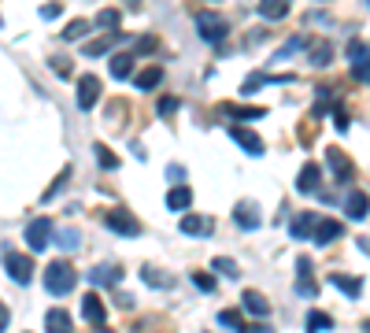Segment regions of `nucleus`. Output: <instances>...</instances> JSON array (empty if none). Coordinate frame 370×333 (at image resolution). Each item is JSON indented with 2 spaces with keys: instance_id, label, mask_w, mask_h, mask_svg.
Here are the masks:
<instances>
[{
  "instance_id": "nucleus-17",
  "label": "nucleus",
  "mask_w": 370,
  "mask_h": 333,
  "mask_svg": "<svg viewBox=\"0 0 370 333\" xmlns=\"http://www.w3.org/2000/svg\"><path fill=\"white\" fill-rule=\"evenodd\" d=\"M367 211H370L367 192L363 189H348V197H344V215L348 219H367Z\"/></svg>"
},
{
  "instance_id": "nucleus-51",
  "label": "nucleus",
  "mask_w": 370,
  "mask_h": 333,
  "mask_svg": "<svg viewBox=\"0 0 370 333\" xmlns=\"http://www.w3.org/2000/svg\"><path fill=\"white\" fill-rule=\"evenodd\" d=\"M100 333H112V330H104V326H100Z\"/></svg>"
},
{
  "instance_id": "nucleus-35",
  "label": "nucleus",
  "mask_w": 370,
  "mask_h": 333,
  "mask_svg": "<svg viewBox=\"0 0 370 333\" xmlns=\"http://www.w3.org/2000/svg\"><path fill=\"white\" fill-rule=\"evenodd\" d=\"M93 156H96V163H100L104 170H115L118 167V156L112 152V148H104V145H93Z\"/></svg>"
},
{
  "instance_id": "nucleus-3",
  "label": "nucleus",
  "mask_w": 370,
  "mask_h": 333,
  "mask_svg": "<svg viewBox=\"0 0 370 333\" xmlns=\"http://www.w3.org/2000/svg\"><path fill=\"white\" fill-rule=\"evenodd\" d=\"M197 34H200V41H208V45H219V41L226 37L222 15H215V12H197Z\"/></svg>"
},
{
  "instance_id": "nucleus-16",
  "label": "nucleus",
  "mask_w": 370,
  "mask_h": 333,
  "mask_svg": "<svg viewBox=\"0 0 370 333\" xmlns=\"http://www.w3.org/2000/svg\"><path fill=\"white\" fill-rule=\"evenodd\" d=\"M178 226H182V233H189V237H208V233L215 230V222L208 219V215H185Z\"/></svg>"
},
{
  "instance_id": "nucleus-32",
  "label": "nucleus",
  "mask_w": 370,
  "mask_h": 333,
  "mask_svg": "<svg viewBox=\"0 0 370 333\" xmlns=\"http://www.w3.org/2000/svg\"><path fill=\"white\" fill-rule=\"evenodd\" d=\"M163 82V67H145V71H141L137 74V89H156V85Z\"/></svg>"
},
{
  "instance_id": "nucleus-47",
  "label": "nucleus",
  "mask_w": 370,
  "mask_h": 333,
  "mask_svg": "<svg viewBox=\"0 0 370 333\" xmlns=\"http://www.w3.org/2000/svg\"><path fill=\"white\" fill-rule=\"evenodd\" d=\"M333 123H337V130H348V115L341 111V107H337V111H333Z\"/></svg>"
},
{
  "instance_id": "nucleus-7",
  "label": "nucleus",
  "mask_w": 370,
  "mask_h": 333,
  "mask_svg": "<svg viewBox=\"0 0 370 333\" xmlns=\"http://www.w3.org/2000/svg\"><path fill=\"white\" fill-rule=\"evenodd\" d=\"M319 219H322V215H315V211H300L297 219L289 222V233H292L297 241H308V237H315V226H319Z\"/></svg>"
},
{
  "instance_id": "nucleus-8",
  "label": "nucleus",
  "mask_w": 370,
  "mask_h": 333,
  "mask_svg": "<svg viewBox=\"0 0 370 333\" xmlns=\"http://www.w3.org/2000/svg\"><path fill=\"white\" fill-rule=\"evenodd\" d=\"M297 293L303 296V300H315V296H319V285H315L311 282V260H308V255H300V260H297Z\"/></svg>"
},
{
  "instance_id": "nucleus-42",
  "label": "nucleus",
  "mask_w": 370,
  "mask_h": 333,
  "mask_svg": "<svg viewBox=\"0 0 370 333\" xmlns=\"http://www.w3.org/2000/svg\"><path fill=\"white\" fill-rule=\"evenodd\" d=\"M352 78L363 82V85H370V60H367V63H352Z\"/></svg>"
},
{
  "instance_id": "nucleus-37",
  "label": "nucleus",
  "mask_w": 370,
  "mask_h": 333,
  "mask_svg": "<svg viewBox=\"0 0 370 333\" xmlns=\"http://www.w3.org/2000/svg\"><path fill=\"white\" fill-rule=\"evenodd\" d=\"M56 244H60L63 252H74V249L82 244V237H78V230H71V226H67V230H60V233H56Z\"/></svg>"
},
{
  "instance_id": "nucleus-24",
  "label": "nucleus",
  "mask_w": 370,
  "mask_h": 333,
  "mask_svg": "<svg viewBox=\"0 0 370 333\" xmlns=\"http://www.w3.org/2000/svg\"><path fill=\"white\" fill-rule=\"evenodd\" d=\"M193 204V189L189 186H174L170 192H167V208L170 211H185Z\"/></svg>"
},
{
  "instance_id": "nucleus-52",
  "label": "nucleus",
  "mask_w": 370,
  "mask_h": 333,
  "mask_svg": "<svg viewBox=\"0 0 370 333\" xmlns=\"http://www.w3.org/2000/svg\"><path fill=\"white\" fill-rule=\"evenodd\" d=\"M367 4H370V0H367Z\"/></svg>"
},
{
  "instance_id": "nucleus-38",
  "label": "nucleus",
  "mask_w": 370,
  "mask_h": 333,
  "mask_svg": "<svg viewBox=\"0 0 370 333\" xmlns=\"http://www.w3.org/2000/svg\"><path fill=\"white\" fill-rule=\"evenodd\" d=\"M219 326H222V330H234V333H245V330H248L237 311H219Z\"/></svg>"
},
{
  "instance_id": "nucleus-9",
  "label": "nucleus",
  "mask_w": 370,
  "mask_h": 333,
  "mask_svg": "<svg viewBox=\"0 0 370 333\" xmlns=\"http://www.w3.org/2000/svg\"><path fill=\"white\" fill-rule=\"evenodd\" d=\"M326 163H330V170H333V178H337V181H348V178L355 174L352 159H348L341 148H326Z\"/></svg>"
},
{
  "instance_id": "nucleus-5",
  "label": "nucleus",
  "mask_w": 370,
  "mask_h": 333,
  "mask_svg": "<svg viewBox=\"0 0 370 333\" xmlns=\"http://www.w3.org/2000/svg\"><path fill=\"white\" fill-rule=\"evenodd\" d=\"M49 241H52V222H49V219H34V222L26 226V244H30L34 252H45Z\"/></svg>"
},
{
  "instance_id": "nucleus-29",
  "label": "nucleus",
  "mask_w": 370,
  "mask_h": 333,
  "mask_svg": "<svg viewBox=\"0 0 370 333\" xmlns=\"http://www.w3.org/2000/svg\"><path fill=\"white\" fill-rule=\"evenodd\" d=\"M344 60H348V63H367V60H370V41H348Z\"/></svg>"
},
{
  "instance_id": "nucleus-43",
  "label": "nucleus",
  "mask_w": 370,
  "mask_h": 333,
  "mask_svg": "<svg viewBox=\"0 0 370 333\" xmlns=\"http://www.w3.org/2000/svg\"><path fill=\"white\" fill-rule=\"evenodd\" d=\"M52 71H56L60 78H71V60L67 56H52Z\"/></svg>"
},
{
  "instance_id": "nucleus-39",
  "label": "nucleus",
  "mask_w": 370,
  "mask_h": 333,
  "mask_svg": "<svg viewBox=\"0 0 370 333\" xmlns=\"http://www.w3.org/2000/svg\"><path fill=\"white\" fill-rule=\"evenodd\" d=\"M89 34V23H85V19H74V23L63 30V41H78V37H85Z\"/></svg>"
},
{
  "instance_id": "nucleus-22",
  "label": "nucleus",
  "mask_w": 370,
  "mask_h": 333,
  "mask_svg": "<svg viewBox=\"0 0 370 333\" xmlns=\"http://www.w3.org/2000/svg\"><path fill=\"white\" fill-rule=\"evenodd\" d=\"M107 71H112V78H130V71H134V52H115L112 60H107Z\"/></svg>"
},
{
  "instance_id": "nucleus-1",
  "label": "nucleus",
  "mask_w": 370,
  "mask_h": 333,
  "mask_svg": "<svg viewBox=\"0 0 370 333\" xmlns=\"http://www.w3.org/2000/svg\"><path fill=\"white\" fill-rule=\"evenodd\" d=\"M74 282H78V278H74V267L67 260H52L45 267V289L52 296H67L74 289Z\"/></svg>"
},
{
  "instance_id": "nucleus-10",
  "label": "nucleus",
  "mask_w": 370,
  "mask_h": 333,
  "mask_svg": "<svg viewBox=\"0 0 370 333\" xmlns=\"http://www.w3.org/2000/svg\"><path fill=\"white\" fill-rule=\"evenodd\" d=\"M256 12H259V19H267V23H281V19L292 12V0H259Z\"/></svg>"
},
{
  "instance_id": "nucleus-40",
  "label": "nucleus",
  "mask_w": 370,
  "mask_h": 333,
  "mask_svg": "<svg viewBox=\"0 0 370 333\" xmlns=\"http://www.w3.org/2000/svg\"><path fill=\"white\" fill-rule=\"evenodd\" d=\"M215 274V271H211ZM208 271H197V274H193V285H197L200 289V293H215V278H211Z\"/></svg>"
},
{
  "instance_id": "nucleus-11",
  "label": "nucleus",
  "mask_w": 370,
  "mask_h": 333,
  "mask_svg": "<svg viewBox=\"0 0 370 333\" xmlns=\"http://www.w3.org/2000/svg\"><path fill=\"white\" fill-rule=\"evenodd\" d=\"M230 137L245 148L248 156H263V141H259L256 130H248V126H230Z\"/></svg>"
},
{
  "instance_id": "nucleus-4",
  "label": "nucleus",
  "mask_w": 370,
  "mask_h": 333,
  "mask_svg": "<svg viewBox=\"0 0 370 333\" xmlns=\"http://www.w3.org/2000/svg\"><path fill=\"white\" fill-rule=\"evenodd\" d=\"M4 271H8V278H12L15 285H30V278H34V263H30L26 255H19V252L8 249L4 252Z\"/></svg>"
},
{
  "instance_id": "nucleus-18",
  "label": "nucleus",
  "mask_w": 370,
  "mask_h": 333,
  "mask_svg": "<svg viewBox=\"0 0 370 333\" xmlns=\"http://www.w3.org/2000/svg\"><path fill=\"white\" fill-rule=\"evenodd\" d=\"M222 115L226 119H237V123H259L263 119V107H248V104H222Z\"/></svg>"
},
{
  "instance_id": "nucleus-49",
  "label": "nucleus",
  "mask_w": 370,
  "mask_h": 333,
  "mask_svg": "<svg viewBox=\"0 0 370 333\" xmlns=\"http://www.w3.org/2000/svg\"><path fill=\"white\" fill-rule=\"evenodd\" d=\"M363 333H370V318H367V322H363Z\"/></svg>"
},
{
  "instance_id": "nucleus-48",
  "label": "nucleus",
  "mask_w": 370,
  "mask_h": 333,
  "mask_svg": "<svg viewBox=\"0 0 370 333\" xmlns=\"http://www.w3.org/2000/svg\"><path fill=\"white\" fill-rule=\"evenodd\" d=\"M245 333H270V326H248Z\"/></svg>"
},
{
  "instance_id": "nucleus-46",
  "label": "nucleus",
  "mask_w": 370,
  "mask_h": 333,
  "mask_svg": "<svg viewBox=\"0 0 370 333\" xmlns=\"http://www.w3.org/2000/svg\"><path fill=\"white\" fill-rule=\"evenodd\" d=\"M167 178H170V181H182V178H185V170H182L178 163H170V167H167Z\"/></svg>"
},
{
  "instance_id": "nucleus-34",
  "label": "nucleus",
  "mask_w": 370,
  "mask_h": 333,
  "mask_svg": "<svg viewBox=\"0 0 370 333\" xmlns=\"http://www.w3.org/2000/svg\"><path fill=\"white\" fill-rule=\"evenodd\" d=\"M270 82H281V78H270V74H248V78L241 82V93L252 96L256 89H263V85H270Z\"/></svg>"
},
{
  "instance_id": "nucleus-12",
  "label": "nucleus",
  "mask_w": 370,
  "mask_h": 333,
  "mask_svg": "<svg viewBox=\"0 0 370 333\" xmlns=\"http://www.w3.org/2000/svg\"><path fill=\"white\" fill-rule=\"evenodd\" d=\"M234 222H237L241 230H256V226H259V204H256V200H241V204L234 208Z\"/></svg>"
},
{
  "instance_id": "nucleus-44",
  "label": "nucleus",
  "mask_w": 370,
  "mask_h": 333,
  "mask_svg": "<svg viewBox=\"0 0 370 333\" xmlns=\"http://www.w3.org/2000/svg\"><path fill=\"white\" fill-rule=\"evenodd\" d=\"M60 12H63V8H60V0H49V4L41 8V19H60Z\"/></svg>"
},
{
  "instance_id": "nucleus-28",
  "label": "nucleus",
  "mask_w": 370,
  "mask_h": 333,
  "mask_svg": "<svg viewBox=\"0 0 370 333\" xmlns=\"http://www.w3.org/2000/svg\"><path fill=\"white\" fill-rule=\"evenodd\" d=\"M303 330L308 333H326V330H333V318L326 315V311H311V315L303 318Z\"/></svg>"
},
{
  "instance_id": "nucleus-6",
  "label": "nucleus",
  "mask_w": 370,
  "mask_h": 333,
  "mask_svg": "<svg viewBox=\"0 0 370 333\" xmlns=\"http://www.w3.org/2000/svg\"><path fill=\"white\" fill-rule=\"evenodd\" d=\"M96 100H100V82H96L93 74H82L78 78V107L82 111H93Z\"/></svg>"
},
{
  "instance_id": "nucleus-41",
  "label": "nucleus",
  "mask_w": 370,
  "mask_h": 333,
  "mask_svg": "<svg viewBox=\"0 0 370 333\" xmlns=\"http://www.w3.org/2000/svg\"><path fill=\"white\" fill-rule=\"evenodd\" d=\"M156 111H159V115H174V111H178V96H159Z\"/></svg>"
},
{
  "instance_id": "nucleus-30",
  "label": "nucleus",
  "mask_w": 370,
  "mask_h": 333,
  "mask_svg": "<svg viewBox=\"0 0 370 333\" xmlns=\"http://www.w3.org/2000/svg\"><path fill=\"white\" fill-rule=\"evenodd\" d=\"M211 271L222 274V278H241V267H237L230 255H215V260H211Z\"/></svg>"
},
{
  "instance_id": "nucleus-45",
  "label": "nucleus",
  "mask_w": 370,
  "mask_h": 333,
  "mask_svg": "<svg viewBox=\"0 0 370 333\" xmlns=\"http://www.w3.org/2000/svg\"><path fill=\"white\" fill-rule=\"evenodd\" d=\"M137 52H145V56H148V52H156V37H141L137 41Z\"/></svg>"
},
{
  "instance_id": "nucleus-2",
  "label": "nucleus",
  "mask_w": 370,
  "mask_h": 333,
  "mask_svg": "<svg viewBox=\"0 0 370 333\" xmlns=\"http://www.w3.org/2000/svg\"><path fill=\"white\" fill-rule=\"evenodd\" d=\"M100 222H104V226L112 230V233H118V237H137V233H141V222H137L130 211H123V208L104 211V215H100Z\"/></svg>"
},
{
  "instance_id": "nucleus-27",
  "label": "nucleus",
  "mask_w": 370,
  "mask_h": 333,
  "mask_svg": "<svg viewBox=\"0 0 370 333\" xmlns=\"http://www.w3.org/2000/svg\"><path fill=\"white\" fill-rule=\"evenodd\" d=\"M308 60H311V67H326L333 60V45L330 41H315V48H308Z\"/></svg>"
},
{
  "instance_id": "nucleus-13",
  "label": "nucleus",
  "mask_w": 370,
  "mask_h": 333,
  "mask_svg": "<svg viewBox=\"0 0 370 333\" xmlns=\"http://www.w3.org/2000/svg\"><path fill=\"white\" fill-rule=\"evenodd\" d=\"M118 278H123V267H118V263H100V267H93V271H89V282H93V285L115 289Z\"/></svg>"
},
{
  "instance_id": "nucleus-14",
  "label": "nucleus",
  "mask_w": 370,
  "mask_h": 333,
  "mask_svg": "<svg viewBox=\"0 0 370 333\" xmlns=\"http://www.w3.org/2000/svg\"><path fill=\"white\" fill-rule=\"evenodd\" d=\"M82 318L85 322H93V326H104V318H107V307H104V300L89 293V296H82Z\"/></svg>"
},
{
  "instance_id": "nucleus-25",
  "label": "nucleus",
  "mask_w": 370,
  "mask_h": 333,
  "mask_svg": "<svg viewBox=\"0 0 370 333\" xmlns=\"http://www.w3.org/2000/svg\"><path fill=\"white\" fill-rule=\"evenodd\" d=\"M141 278H145L152 289H170V285H174V282H170V274H167V271H159V267H152V263L141 267Z\"/></svg>"
},
{
  "instance_id": "nucleus-15",
  "label": "nucleus",
  "mask_w": 370,
  "mask_h": 333,
  "mask_svg": "<svg viewBox=\"0 0 370 333\" xmlns=\"http://www.w3.org/2000/svg\"><path fill=\"white\" fill-rule=\"evenodd\" d=\"M319 181H322V170L315 167V163H303L300 174H297V192L311 197V192H319Z\"/></svg>"
},
{
  "instance_id": "nucleus-50",
  "label": "nucleus",
  "mask_w": 370,
  "mask_h": 333,
  "mask_svg": "<svg viewBox=\"0 0 370 333\" xmlns=\"http://www.w3.org/2000/svg\"><path fill=\"white\" fill-rule=\"evenodd\" d=\"M126 4H130V8H137V4H141V0H126Z\"/></svg>"
},
{
  "instance_id": "nucleus-26",
  "label": "nucleus",
  "mask_w": 370,
  "mask_h": 333,
  "mask_svg": "<svg viewBox=\"0 0 370 333\" xmlns=\"http://www.w3.org/2000/svg\"><path fill=\"white\" fill-rule=\"evenodd\" d=\"M96 26H100L104 34H118V26H123V12H115V8H104V12L96 15Z\"/></svg>"
},
{
  "instance_id": "nucleus-36",
  "label": "nucleus",
  "mask_w": 370,
  "mask_h": 333,
  "mask_svg": "<svg viewBox=\"0 0 370 333\" xmlns=\"http://www.w3.org/2000/svg\"><path fill=\"white\" fill-rule=\"evenodd\" d=\"M67 181H71V167H63V170H60V178H56V181H52V186L45 189V197H41V200H45V204H49V200H56L60 192H63V186H67Z\"/></svg>"
},
{
  "instance_id": "nucleus-31",
  "label": "nucleus",
  "mask_w": 370,
  "mask_h": 333,
  "mask_svg": "<svg viewBox=\"0 0 370 333\" xmlns=\"http://www.w3.org/2000/svg\"><path fill=\"white\" fill-rule=\"evenodd\" d=\"M118 41H126V37H123V34H104V41H93V45H85L82 52H85V56H100V52L115 48Z\"/></svg>"
},
{
  "instance_id": "nucleus-19",
  "label": "nucleus",
  "mask_w": 370,
  "mask_h": 333,
  "mask_svg": "<svg viewBox=\"0 0 370 333\" xmlns=\"http://www.w3.org/2000/svg\"><path fill=\"white\" fill-rule=\"evenodd\" d=\"M45 333H74V322L63 307H49L45 311Z\"/></svg>"
},
{
  "instance_id": "nucleus-33",
  "label": "nucleus",
  "mask_w": 370,
  "mask_h": 333,
  "mask_svg": "<svg viewBox=\"0 0 370 333\" xmlns=\"http://www.w3.org/2000/svg\"><path fill=\"white\" fill-rule=\"evenodd\" d=\"M303 48H308V37H289V45H281V48L274 52V63L289 60V56H297V52H303Z\"/></svg>"
},
{
  "instance_id": "nucleus-21",
  "label": "nucleus",
  "mask_w": 370,
  "mask_h": 333,
  "mask_svg": "<svg viewBox=\"0 0 370 333\" xmlns=\"http://www.w3.org/2000/svg\"><path fill=\"white\" fill-rule=\"evenodd\" d=\"M241 304H245L248 315H256V318H267V315H270V300H267L263 293H256V289H245Z\"/></svg>"
},
{
  "instance_id": "nucleus-20",
  "label": "nucleus",
  "mask_w": 370,
  "mask_h": 333,
  "mask_svg": "<svg viewBox=\"0 0 370 333\" xmlns=\"http://www.w3.org/2000/svg\"><path fill=\"white\" fill-rule=\"evenodd\" d=\"M330 285L337 289V293H344L348 300H355L359 293H363V278H355V274H341V271H337V274L330 278Z\"/></svg>"
},
{
  "instance_id": "nucleus-23",
  "label": "nucleus",
  "mask_w": 370,
  "mask_h": 333,
  "mask_svg": "<svg viewBox=\"0 0 370 333\" xmlns=\"http://www.w3.org/2000/svg\"><path fill=\"white\" fill-rule=\"evenodd\" d=\"M341 237V222L337 219H319V226H315V244H330Z\"/></svg>"
}]
</instances>
